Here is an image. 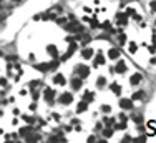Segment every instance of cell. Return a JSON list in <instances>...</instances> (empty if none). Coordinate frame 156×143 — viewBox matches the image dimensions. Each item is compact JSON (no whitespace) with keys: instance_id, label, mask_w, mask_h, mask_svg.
Listing matches in <instances>:
<instances>
[{"instance_id":"cell-1","label":"cell","mask_w":156,"mask_h":143,"mask_svg":"<svg viewBox=\"0 0 156 143\" xmlns=\"http://www.w3.org/2000/svg\"><path fill=\"white\" fill-rule=\"evenodd\" d=\"M76 77H80L81 80L86 78V77H90V67H86V65H78L76 67Z\"/></svg>"},{"instance_id":"cell-2","label":"cell","mask_w":156,"mask_h":143,"mask_svg":"<svg viewBox=\"0 0 156 143\" xmlns=\"http://www.w3.org/2000/svg\"><path fill=\"white\" fill-rule=\"evenodd\" d=\"M58 100H60L62 105H70V103H73V95H72V93H68V92H65V93L60 95Z\"/></svg>"},{"instance_id":"cell-3","label":"cell","mask_w":156,"mask_h":143,"mask_svg":"<svg viewBox=\"0 0 156 143\" xmlns=\"http://www.w3.org/2000/svg\"><path fill=\"white\" fill-rule=\"evenodd\" d=\"M55 95H57V93H55V90H53V88H45V92H43V97H45V100L50 101V103L53 101Z\"/></svg>"},{"instance_id":"cell-4","label":"cell","mask_w":156,"mask_h":143,"mask_svg":"<svg viewBox=\"0 0 156 143\" xmlns=\"http://www.w3.org/2000/svg\"><path fill=\"white\" fill-rule=\"evenodd\" d=\"M120 107L123 110H131L133 108V100H130V98H121L120 100Z\"/></svg>"},{"instance_id":"cell-5","label":"cell","mask_w":156,"mask_h":143,"mask_svg":"<svg viewBox=\"0 0 156 143\" xmlns=\"http://www.w3.org/2000/svg\"><path fill=\"white\" fill-rule=\"evenodd\" d=\"M65 28L68 30V32H81V25H78V23H76V22H72V23H67V25H65Z\"/></svg>"},{"instance_id":"cell-6","label":"cell","mask_w":156,"mask_h":143,"mask_svg":"<svg viewBox=\"0 0 156 143\" xmlns=\"http://www.w3.org/2000/svg\"><path fill=\"white\" fill-rule=\"evenodd\" d=\"M116 22H118L120 25H126V22H128V15L126 13H116Z\"/></svg>"},{"instance_id":"cell-7","label":"cell","mask_w":156,"mask_h":143,"mask_svg":"<svg viewBox=\"0 0 156 143\" xmlns=\"http://www.w3.org/2000/svg\"><path fill=\"white\" fill-rule=\"evenodd\" d=\"M81 57H83V58H91L93 57V48H90V47H85L83 50H81Z\"/></svg>"},{"instance_id":"cell-8","label":"cell","mask_w":156,"mask_h":143,"mask_svg":"<svg viewBox=\"0 0 156 143\" xmlns=\"http://www.w3.org/2000/svg\"><path fill=\"white\" fill-rule=\"evenodd\" d=\"M86 108H88V101H80L76 105V113H83V112H86Z\"/></svg>"},{"instance_id":"cell-9","label":"cell","mask_w":156,"mask_h":143,"mask_svg":"<svg viewBox=\"0 0 156 143\" xmlns=\"http://www.w3.org/2000/svg\"><path fill=\"white\" fill-rule=\"evenodd\" d=\"M53 82H55L57 85H65V83H67V78H65L62 73H57V75L53 77Z\"/></svg>"},{"instance_id":"cell-10","label":"cell","mask_w":156,"mask_h":143,"mask_svg":"<svg viewBox=\"0 0 156 143\" xmlns=\"http://www.w3.org/2000/svg\"><path fill=\"white\" fill-rule=\"evenodd\" d=\"M38 138H40V136H38V133L32 131V133H30L25 140H27V143H37V142H38Z\"/></svg>"},{"instance_id":"cell-11","label":"cell","mask_w":156,"mask_h":143,"mask_svg":"<svg viewBox=\"0 0 156 143\" xmlns=\"http://www.w3.org/2000/svg\"><path fill=\"white\" fill-rule=\"evenodd\" d=\"M115 70H116V73H125V72H126V63L118 62L116 63V67H115Z\"/></svg>"},{"instance_id":"cell-12","label":"cell","mask_w":156,"mask_h":143,"mask_svg":"<svg viewBox=\"0 0 156 143\" xmlns=\"http://www.w3.org/2000/svg\"><path fill=\"white\" fill-rule=\"evenodd\" d=\"M72 88L73 90H80L81 88V78H80V77H78V78L75 77V78L72 80Z\"/></svg>"},{"instance_id":"cell-13","label":"cell","mask_w":156,"mask_h":143,"mask_svg":"<svg viewBox=\"0 0 156 143\" xmlns=\"http://www.w3.org/2000/svg\"><path fill=\"white\" fill-rule=\"evenodd\" d=\"M46 52H48L53 58H57V57H58V50H57L55 45H48V47H46Z\"/></svg>"},{"instance_id":"cell-14","label":"cell","mask_w":156,"mask_h":143,"mask_svg":"<svg viewBox=\"0 0 156 143\" xmlns=\"http://www.w3.org/2000/svg\"><path fill=\"white\" fill-rule=\"evenodd\" d=\"M141 80H143V77L139 75V73H135V75L130 78V83H131V85H138Z\"/></svg>"},{"instance_id":"cell-15","label":"cell","mask_w":156,"mask_h":143,"mask_svg":"<svg viewBox=\"0 0 156 143\" xmlns=\"http://www.w3.org/2000/svg\"><path fill=\"white\" fill-rule=\"evenodd\" d=\"M32 131H33V128H32V126H23V128H20V135L22 136H28L30 133H32Z\"/></svg>"},{"instance_id":"cell-16","label":"cell","mask_w":156,"mask_h":143,"mask_svg":"<svg viewBox=\"0 0 156 143\" xmlns=\"http://www.w3.org/2000/svg\"><path fill=\"white\" fill-rule=\"evenodd\" d=\"M108 57H110L111 60H116L120 57V50H116V48H111L110 52H108Z\"/></svg>"},{"instance_id":"cell-17","label":"cell","mask_w":156,"mask_h":143,"mask_svg":"<svg viewBox=\"0 0 156 143\" xmlns=\"http://www.w3.org/2000/svg\"><path fill=\"white\" fill-rule=\"evenodd\" d=\"M110 88H111V92H113L115 95H120V93H121V87H120L118 83H111Z\"/></svg>"},{"instance_id":"cell-18","label":"cell","mask_w":156,"mask_h":143,"mask_svg":"<svg viewBox=\"0 0 156 143\" xmlns=\"http://www.w3.org/2000/svg\"><path fill=\"white\" fill-rule=\"evenodd\" d=\"M103 63H105V57H103V53H98L95 57V65H103Z\"/></svg>"},{"instance_id":"cell-19","label":"cell","mask_w":156,"mask_h":143,"mask_svg":"<svg viewBox=\"0 0 156 143\" xmlns=\"http://www.w3.org/2000/svg\"><path fill=\"white\" fill-rule=\"evenodd\" d=\"M141 98H144V92H143V90L136 92L135 95H133V98H131V100H141Z\"/></svg>"},{"instance_id":"cell-20","label":"cell","mask_w":156,"mask_h":143,"mask_svg":"<svg viewBox=\"0 0 156 143\" xmlns=\"http://www.w3.org/2000/svg\"><path fill=\"white\" fill-rule=\"evenodd\" d=\"M103 135H105L106 138H110L111 135H113V128H110V126H108V128H105V130H103Z\"/></svg>"},{"instance_id":"cell-21","label":"cell","mask_w":156,"mask_h":143,"mask_svg":"<svg viewBox=\"0 0 156 143\" xmlns=\"http://www.w3.org/2000/svg\"><path fill=\"white\" fill-rule=\"evenodd\" d=\"M97 85H98V87H105V85H106L105 77H100V78H98V80H97Z\"/></svg>"},{"instance_id":"cell-22","label":"cell","mask_w":156,"mask_h":143,"mask_svg":"<svg viewBox=\"0 0 156 143\" xmlns=\"http://www.w3.org/2000/svg\"><path fill=\"white\" fill-rule=\"evenodd\" d=\"M125 128H126V123H125V122L116 123V125H115V130H125Z\"/></svg>"},{"instance_id":"cell-23","label":"cell","mask_w":156,"mask_h":143,"mask_svg":"<svg viewBox=\"0 0 156 143\" xmlns=\"http://www.w3.org/2000/svg\"><path fill=\"white\" fill-rule=\"evenodd\" d=\"M125 13H126L128 17H135V15H136L135 9H130V7H128V9H126V12H125Z\"/></svg>"},{"instance_id":"cell-24","label":"cell","mask_w":156,"mask_h":143,"mask_svg":"<svg viewBox=\"0 0 156 143\" xmlns=\"http://www.w3.org/2000/svg\"><path fill=\"white\" fill-rule=\"evenodd\" d=\"M93 97H95V95H93V93H90V92H85V101H91L93 100Z\"/></svg>"},{"instance_id":"cell-25","label":"cell","mask_w":156,"mask_h":143,"mask_svg":"<svg viewBox=\"0 0 156 143\" xmlns=\"http://www.w3.org/2000/svg\"><path fill=\"white\" fill-rule=\"evenodd\" d=\"M22 118H23V120H25L27 123H33V122H35L33 118H32V115H23Z\"/></svg>"},{"instance_id":"cell-26","label":"cell","mask_w":156,"mask_h":143,"mask_svg":"<svg viewBox=\"0 0 156 143\" xmlns=\"http://www.w3.org/2000/svg\"><path fill=\"white\" fill-rule=\"evenodd\" d=\"M128 48H130V52H131V53H135V52H136V43H135V42H130Z\"/></svg>"},{"instance_id":"cell-27","label":"cell","mask_w":156,"mask_h":143,"mask_svg":"<svg viewBox=\"0 0 156 143\" xmlns=\"http://www.w3.org/2000/svg\"><path fill=\"white\" fill-rule=\"evenodd\" d=\"M57 22H58V25H63V27L68 23V22H67V18H65V17H63V18H57Z\"/></svg>"},{"instance_id":"cell-28","label":"cell","mask_w":156,"mask_h":143,"mask_svg":"<svg viewBox=\"0 0 156 143\" xmlns=\"http://www.w3.org/2000/svg\"><path fill=\"white\" fill-rule=\"evenodd\" d=\"M133 142H135V143H144V142H146V138H144V136H138V138H135Z\"/></svg>"},{"instance_id":"cell-29","label":"cell","mask_w":156,"mask_h":143,"mask_svg":"<svg viewBox=\"0 0 156 143\" xmlns=\"http://www.w3.org/2000/svg\"><path fill=\"white\" fill-rule=\"evenodd\" d=\"M146 133L149 135V136H153V135L156 133V130H155V128H149V126H148V128H146Z\"/></svg>"},{"instance_id":"cell-30","label":"cell","mask_w":156,"mask_h":143,"mask_svg":"<svg viewBox=\"0 0 156 143\" xmlns=\"http://www.w3.org/2000/svg\"><path fill=\"white\" fill-rule=\"evenodd\" d=\"M105 123H106V125H113V123H115V118H105Z\"/></svg>"},{"instance_id":"cell-31","label":"cell","mask_w":156,"mask_h":143,"mask_svg":"<svg viewBox=\"0 0 156 143\" xmlns=\"http://www.w3.org/2000/svg\"><path fill=\"white\" fill-rule=\"evenodd\" d=\"M133 120H135L136 123H141V120H143V118H141V115H135V117H133Z\"/></svg>"},{"instance_id":"cell-32","label":"cell","mask_w":156,"mask_h":143,"mask_svg":"<svg viewBox=\"0 0 156 143\" xmlns=\"http://www.w3.org/2000/svg\"><path fill=\"white\" fill-rule=\"evenodd\" d=\"M118 118H120V120H121V122H125V123H126V120H128V117H126V115H125V113L118 115Z\"/></svg>"},{"instance_id":"cell-33","label":"cell","mask_w":156,"mask_h":143,"mask_svg":"<svg viewBox=\"0 0 156 143\" xmlns=\"http://www.w3.org/2000/svg\"><path fill=\"white\" fill-rule=\"evenodd\" d=\"M149 7H151V10H153V12L156 13V0H153L151 4H149Z\"/></svg>"},{"instance_id":"cell-34","label":"cell","mask_w":156,"mask_h":143,"mask_svg":"<svg viewBox=\"0 0 156 143\" xmlns=\"http://www.w3.org/2000/svg\"><path fill=\"white\" fill-rule=\"evenodd\" d=\"M101 110H103V112H105V113H108V112H110V105H103V107H101Z\"/></svg>"},{"instance_id":"cell-35","label":"cell","mask_w":156,"mask_h":143,"mask_svg":"<svg viewBox=\"0 0 156 143\" xmlns=\"http://www.w3.org/2000/svg\"><path fill=\"white\" fill-rule=\"evenodd\" d=\"M148 126H149V128H156V122L155 120H151V122L148 123Z\"/></svg>"},{"instance_id":"cell-36","label":"cell","mask_w":156,"mask_h":143,"mask_svg":"<svg viewBox=\"0 0 156 143\" xmlns=\"http://www.w3.org/2000/svg\"><path fill=\"white\" fill-rule=\"evenodd\" d=\"M118 40H120V43H125V42H126V38H125V35H120V37H118Z\"/></svg>"},{"instance_id":"cell-37","label":"cell","mask_w":156,"mask_h":143,"mask_svg":"<svg viewBox=\"0 0 156 143\" xmlns=\"http://www.w3.org/2000/svg\"><path fill=\"white\" fill-rule=\"evenodd\" d=\"M5 83H7V78H0V87H4Z\"/></svg>"},{"instance_id":"cell-38","label":"cell","mask_w":156,"mask_h":143,"mask_svg":"<svg viewBox=\"0 0 156 143\" xmlns=\"http://www.w3.org/2000/svg\"><path fill=\"white\" fill-rule=\"evenodd\" d=\"M88 143H95V136H88V140H86Z\"/></svg>"},{"instance_id":"cell-39","label":"cell","mask_w":156,"mask_h":143,"mask_svg":"<svg viewBox=\"0 0 156 143\" xmlns=\"http://www.w3.org/2000/svg\"><path fill=\"white\" fill-rule=\"evenodd\" d=\"M103 28H110V22H105L103 23Z\"/></svg>"},{"instance_id":"cell-40","label":"cell","mask_w":156,"mask_h":143,"mask_svg":"<svg viewBox=\"0 0 156 143\" xmlns=\"http://www.w3.org/2000/svg\"><path fill=\"white\" fill-rule=\"evenodd\" d=\"M91 27H98V22L97 20H91Z\"/></svg>"},{"instance_id":"cell-41","label":"cell","mask_w":156,"mask_h":143,"mask_svg":"<svg viewBox=\"0 0 156 143\" xmlns=\"http://www.w3.org/2000/svg\"><path fill=\"white\" fill-rule=\"evenodd\" d=\"M13 4H18V2H22V0H12Z\"/></svg>"},{"instance_id":"cell-42","label":"cell","mask_w":156,"mask_h":143,"mask_svg":"<svg viewBox=\"0 0 156 143\" xmlns=\"http://www.w3.org/2000/svg\"><path fill=\"white\" fill-rule=\"evenodd\" d=\"M100 143H106V142H105V140H101V142H100Z\"/></svg>"},{"instance_id":"cell-43","label":"cell","mask_w":156,"mask_h":143,"mask_svg":"<svg viewBox=\"0 0 156 143\" xmlns=\"http://www.w3.org/2000/svg\"><path fill=\"white\" fill-rule=\"evenodd\" d=\"M155 47H156V37H155Z\"/></svg>"},{"instance_id":"cell-44","label":"cell","mask_w":156,"mask_h":143,"mask_svg":"<svg viewBox=\"0 0 156 143\" xmlns=\"http://www.w3.org/2000/svg\"><path fill=\"white\" fill-rule=\"evenodd\" d=\"M0 4H2V0H0Z\"/></svg>"},{"instance_id":"cell-45","label":"cell","mask_w":156,"mask_h":143,"mask_svg":"<svg viewBox=\"0 0 156 143\" xmlns=\"http://www.w3.org/2000/svg\"><path fill=\"white\" fill-rule=\"evenodd\" d=\"M155 23H156V22H155Z\"/></svg>"}]
</instances>
